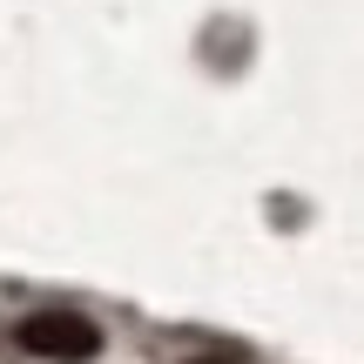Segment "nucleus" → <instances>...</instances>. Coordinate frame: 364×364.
I'll use <instances>...</instances> for the list:
<instances>
[{
    "instance_id": "nucleus-1",
    "label": "nucleus",
    "mask_w": 364,
    "mask_h": 364,
    "mask_svg": "<svg viewBox=\"0 0 364 364\" xmlns=\"http://www.w3.org/2000/svg\"><path fill=\"white\" fill-rule=\"evenodd\" d=\"M14 344L48 364H88V358H102V324L81 311H34L14 324Z\"/></svg>"
},
{
    "instance_id": "nucleus-2",
    "label": "nucleus",
    "mask_w": 364,
    "mask_h": 364,
    "mask_svg": "<svg viewBox=\"0 0 364 364\" xmlns=\"http://www.w3.org/2000/svg\"><path fill=\"white\" fill-rule=\"evenodd\" d=\"M189 364H243V358H223V351H209V358H189Z\"/></svg>"
}]
</instances>
